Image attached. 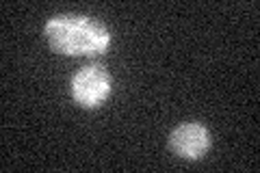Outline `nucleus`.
<instances>
[{"label": "nucleus", "instance_id": "1", "mask_svg": "<svg viewBox=\"0 0 260 173\" xmlns=\"http://www.w3.org/2000/svg\"><path fill=\"white\" fill-rule=\"evenodd\" d=\"M46 39L61 54H98L111 44V32L102 22L76 13L54 15L46 22Z\"/></svg>", "mask_w": 260, "mask_h": 173}, {"label": "nucleus", "instance_id": "2", "mask_svg": "<svg viewBox=\"0 0 260 173\" xmlns=\"http://www.w3.org/2000/svg\"><path fill=\"white\" fill-rule=\"evenodd\" d=\"M113 91L111 74L102 65H87L72 78V97L80 109H98Z\"/></svg>", "mask_w": 260, "mask_h": 173}, {"label": "nucleus", "instance_id": "3", "mask_svg": "<svg viewBox=\"0 0 260 173\" xmlns=\"http://www.w3.org/2000/svg\"><path fill=\"white\" fill-rule=\"evenodd\" d=\"M169 147L180 158L200 160L210 147L208 130L200 123H182L169 134Z\"/></svg>", "mask_w": 260, "mask_h": 173}]
</instances>
